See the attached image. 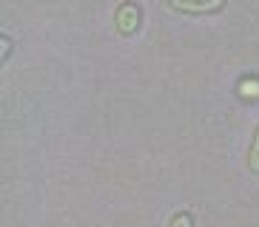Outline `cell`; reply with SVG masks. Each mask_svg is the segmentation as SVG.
I'll use <instances>...</instances> for the list:
<instances>
[{
	"label": "cell",
	"mask_w": 259,
	"mask_h": 227,
	"mask_svg": "<svg viewBox=\"0 0 259 227\" xmlns=\"http://www.w3.org/2000/svg\"><path fill=\"white\" fill-rule=\"evenodd\" d=\"M248 165H251V171H259V128H256V134H253V139H251V151H248Z\"/></svg>",
	"instance_id": "obj_2"
},
{
	"label": "cell",
	"mask_w": 259,
	"mask_h": 227,
	"mask_svg": "<svg viewBox=\"0 0 259 227\" xmlns=\"http://www.w3.org/2000/svg\"><path fill=\"white\" fill-rule=\"evenodd\" d=\"M225 0H171V6L185 9V12H217Z\"/></svg>",
	"instance_id": "obj_1"
}]
</instances>
